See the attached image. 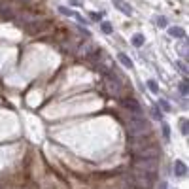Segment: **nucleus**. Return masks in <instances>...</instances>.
<instances>
[{
  "label": "nucleus",
  "mask_w": 189,
  "mask_h": 189,
  "mask_svg": "<svg viewBox=\"0 0 189 189\" xmlns=\"http://www.w3.org/2000/svg\"><path fill=\"white\" fill-rule=\"evenodd\" d=\"M125 127H127V134H129V136H144V134H151V125H150L148 119H144V117H142V113L127 115Z\"/></svg>",
  "instance_id": "obj_1"
},
{
  "label": "nucleus",
  "mask_w": 189,
  "mask_h": 189,
  "mask_svg": "<svg viewBox=\"0 0 189 189\" xmlns=\"http://www.w3.org/2000/svg\"><path fill=\"white\" fill-rule=\"evenodd\" d=\"M155 183V174H146L140 170H132V178H131V185L134 189H151Z\"/></svg>",
  "instance_id": "obj_2"
},
{
  "label": "nucleus",
  "mask_w": 189,
  "mask_h": 189,
  "mask_svg": "<svg viewBox=\"0 0 189 189\" xmlns=\"http://www.w3.org/2000/svg\"><path fill=\"white\" fill-rule=\"evenodd\" d=\"M102 76H104V83H106V91L112 94V97L121 99L123 94H125V87H123V83L119 81V78L113 76V74H110V72H106V74H102Z\"/></svg>",
  "instance_id": "obj_3"
},
{
  "label": "nucleus",
  "mask_w": 189,
  "mask_h": 189,
  "mask_svg": "<svg viewBox=\"0 0 189 189\" xmlns=\"http://www.w3.org/2000/svg\"><path fill=\"white\" fill-rule=\"evenodd\" d=\"M132 167H134V170L146 172V174H157L159 161L157 159H134Z\"/></svg>",
  "instance_id": "obj_4"
},
{
  "label": "nucleus",
  "mask_w": 189,
  "mask_h": 189,
  "mask_svg": "<svg viewBox=\"0 0 189 189\" xmlns=\"http://www.w3.org/2000/svg\"><path fill=\"white\" fill-rule=\"evenodd\" d=\"M150 144H153V140H151L150 134H144V136H129V148H131L132 153L144 150V148L150 146Z\"/></svg>",
  "instance_id": "obj_5"
},
{
  "label": "nucleus",
  "mask_w": 189,
  "mask_h": 189,
  "mask_svg": "<svg viewBox=\"0 0 189 189\" xmlns=\"http://www.w3.org/2000/svg\"><path fill=\"white\" fill-rule=\"evenodd\" d=\"M49 27H51V21H36V19H32L30 23H27V25H23L25 32L30 34V36H34V34H42L45 29H49Z\"/></svg>",
  "instance_id": "obj_6"
},
{
  "label": "nucleus",
  "mask_w": 189,
  "mask_h": 189,
  "mask_svg": "<svg viewBox=\"0 0 189 189\" xmlns=\"http://www.w3.org/2000/svg\"><path fill=\"white\" fill-rule=\"evenodd\" d=\"M161 155V148L157 144H150L144 150H140L134 153V159H159Z\"/></svg>",
  "instance_id": "obj_7"
},
{
  "label": "nucleus",
  "mask_w": 189,
  "mask_h": 189,
  "mask_svg": "<svg viewBox=\"0 0 189 189\" xmlns=\"http://www.w3.org/2000/svg\"><path fill=\"white\" fill-rule=\"evenodd\" d=\"M121 106H123L125 110H129L131 113H142V106H140V102L134 100V99H123V100H121Z\"/></svg>",
  "instance_id": "obj_8"
},
{
  "label": "nucleus",
  "mask_w": 189,
  "mask_h": 189,
  "mask_svg": "<svg viewBox=\"0 0 189 189\" xmlns=\"http://www.w3.org/2000/svg\"><path fill=\"white\" fill-rule=\"evenodd\" d=\"M113 6H115L117 10H119V12H123L125 15H132V8H131L127 2H121V0H115V2H113Z\"/></svg>",
  "instance_id": "obj_9"
},
{
  "label": "nucleus",
  "mask_w": 189,
  "mask_h": 189,
  "mask_svg": "<svg viewBox=\"0 0 189 189\" xmlns=\"http://www.w3.org/2000/svg\"><path fill=\"white\" fill-rule=\"evenodd\" d=\"M168 34L172 38H187V34L182 27H168Z\"/></svg>",
  "instance_id": "obj_10"
},
{
  "label": "nucleus",
  "mask_w": 189,
  "mask_h": 189,
  "mask_svg": "<svg viewBox=\"0 0 189 189\" xmlns=\"http://www.w3.org/2000/svg\"><path fill=\"white\" fill-rule=\"evenodd\" d=\"M117 59H119V62L125 66V68H132L134 64H132V61H131V57L129 55H125V53H119L117 55Z\"/></svg>",
  "instance_id": "obj_11"
},
{
  "label": "nucleus",
  "mask_w": 189,
  "mask_h": 189,
  "mask_svg": "<svg viewBox=\"0 0 189 189\" xmlns=\"http://www.w3.org/2000/svg\"><path fill=\"white\" fill-rule=\"evenodd\" d=\"M174 168H176V176H185V174H187V167H185L182 161H176Z\"/></svg>",
  "instance_id": "obj_12"
},
{
  "label": "nucleus",
  "mask_w": 189,
  "mask_h": 189,
  "mask_svg": "<svg viewBox=\"0 0 189 189\" xmlns=\"http://www.w3.org/2000/svg\"><path fill=\"white\" fill-rule=\"evenodd\" d=\"M131 42H132V45H134V47H140L142 44H144V42H146V38H144V36H142V34H134Z\"/></svg>",
  "instance_id": "obj_13"
},
{
  "label": "nucleus",
  "mask_w": 189,
  "mask_h": 189,
  "mask_svg": "<svg viewBox=\"0 0 189 189\" xmlns=\"http://www.w3.org/2000/svg\"><path fill=\"white\" fill-rule=\"evenodd\" d=\"M155 23H157V27H161V29H167V27H168L167 17H163V15H157V17H155Z\"/></svg>",
  "instance_id": "obj_14"
},
{
  "label": "nucleus",
  "mask_w": 189,
  "mask_h": 189,
  "mask_svg": "<svg viewBox=\"0 0 189 189\" xmlns=\"http://www.w3.org/2000/svg\"><path fill=\"white\" fill-rule=\"evenodd\" d=\"M100 29H102V32H104V34H112V32H113V27L110 25L108 21H104V23H102V25H100Z\"/></svg>",
  "instance_id": "obj_15"
},
{
  "label": "nucleus",
  "mask_w": 189,
  "mask_h": 189,
  "mask_svg": "<svg viewBox=\"0 0 189 189\" xmlns=\"http://www.w3.org/2000/svg\"><path fill=\"white\" fill-rule=\"evenodd\" d=\"M59 12H61L62 15H66V17H74V12L70 10V8H64V6H61V8H59Z\"/></svg>",
  "instance_id": "obj_16"
},
{
  "label": "nucleus",
  "mask_w": 189,
  "mask_h": 189,
  "mask_svg": "<svg viewBox=\"0 0 189 189\" xmlns=\"http://www.w3.org/2000/svg\"><path fill=\"white\" fill-rule=\"evenodd\" d=\"M148 89H150L151 93H157V91H159V85H157V81L150 80V81H148Z\"/></svg>",
  "instance_id": "obj_17"
},
{
  "label": "nucleus",
  "mask_w": 189,
  "mask_h": 189,
  "mask_svg": "<svg viewBox=\"0 0 189 189\" xmlns=\"http://www.w3.org/2000/svg\"><path fill=\"white\" fill-rule=\"evenodd\" d=\"M159 108H163V112H170V104L167 100H159Z\"/></svg>",
  "instance_id": "obj_18"
},
{
  "label": "nucleus",
  "mask_w": 189,
  "mask_h": 189,
  "mask_svg": "<svg viewBox=\"0 0 189 189\" xmlns=\"http://www.w3.org/2000/svg\"><path fill=\"white\" fill-rule=\"evenodd\" d=\"M163 134H164V138H170V129H168V125L167 123H163Z\"/></svg>",
  "instance_id": "obj_19"
},
{
  "label": "nucleus",
  "mask_w": 189,
  "mask_h": 189,
  "mask_svg": "<svg viewBox=\"0 0 189 189\" xmlns=\"http://www.w3.org/2000/svg\"><path fill=\"white\" fill-rule=\"evenodd\" d=\"M74 17H76V21H78V23H81V25H87V23H89V21H87L85 17H81L80 13H74Z\"/></svg>",
  "instance_id": "obj_20"
},
{
  "label": "nucleus",
  "mask_w": 189,
  "mask_h": 189,
  "mask_svg": "<svg viewBox=\"0 0 189 189\" xmlns=\"http://www.w3.org/2000/svg\"><path fill=\"white\" fill-rule=\"evenodd\" d=\"M153 117L157 121H161V110H159V106H153Z\"/></svg>",
  "instance_id": "obj_21"
},
{
  "label": "nucleus",
  "mask_w": 189,
  "mask_h": 189,
  "mask_svg": "<svg viewBox=\"0 0 189 189\" xmlns=\"http://www.w3.org/2000/svg\"><path fill=\"white\" fill-rule=\"evenodd\" d=\"M180 93H182V94H187V93H189V87H187V81L180 85Z\"/></svg>",
  "instance_id": "obj_22"
},
{
  "label": "nucleus",
  "mask_w": 189,
  "mask_h": 189,
  "mask_svg": "<svg viewBox=\"0 0 189 189\" xmlns=\"http://www.w3.org/2000/svg\"><path fill=\"white\" fill-rule=\"evenodd\" d=\"M182 132H183V134L187 136V132H189V127H187V121H183V123H182Z\"/></svg>",
  "instance_id": "obj_23"
},
{
  "label": "nucleus",
  "mask_w": 189,
  "mask_h": 189,
  "mask_svg": "<svg viewBox=\"0 0 189 189\" xmlns=\"http://www.w3.org/2000/svg\"><path fill=\"white\" fill-rule=\"evenodd\" d=\"M100 17H102V13H94V12L91 13V19L93 21H100Z\"/></svg>",
  "instance_id": "obj_24"
},
{
  "label": "nucleus",
  "mask_w": 189,
  "mask_h": 189,
  "mask_svg": "<svg viewBox=\"0 0 189 189\" xmlns=\"http://www.w3.org/2000/svg\"><path fill=\"white\" fill-rule=\"evenodd\" d=\"M157 189H167V183H159V185H157Z\"/></svg>",
  "instance_id": "obj_25"
},
{
  "label": "nucleus",
  "mask_w": 189,
  "mask_h": 189,
  "mask_svg": "<svg viewBox=\"0 0 189 189\" xmlns=\"http://www.w3.org/2000/svg\"><path fill=\"white\" fill-rule=\"evenodd\" d=\"M132 189H134V187H132Z\"/></svg>",
  "instance_id": "obj_26"
}]
</instances>
